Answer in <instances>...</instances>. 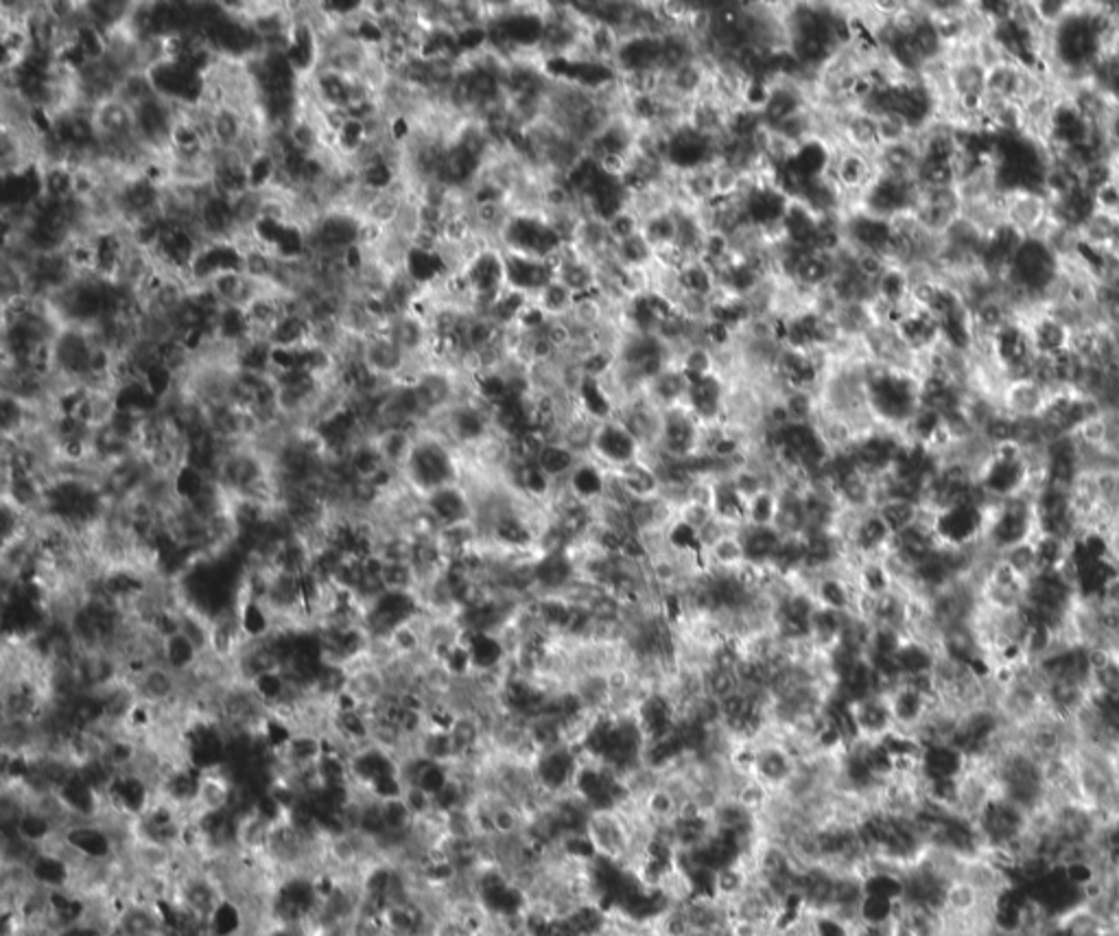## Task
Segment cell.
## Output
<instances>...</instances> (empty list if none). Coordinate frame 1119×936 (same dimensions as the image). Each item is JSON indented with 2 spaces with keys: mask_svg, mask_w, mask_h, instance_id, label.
Returning a JSON list of instances; mask_svg holds the SVG:
<instances>
[{
  "mask_svg": "<svg viewBox=\"0 0 1119 936\" xmlns=\"http://www.w3.org/2000/svg\"><path fill=\"white\" fill-rule=\"evenodd\" d=\"M538 306L552 318V320H560L564 318L568 311H573V304H575V293L558 279L552 282L550 287H545L538 295Z\"/></svg>",
  "mask_w": 1119,
  "mask_h": 936,
  "instance_id": "cell-50",
  "label": "cell"
},
{
  "mask_svg": "<svg viewBox=\"0 0 1119 936\" xmlns=\"http://www.w3.org/2000/svg\"><path fill=\"white\" fill-rule=\"evenodd\" d=\"M940 548L977 550L984 548L986 508L973 501L955 503L928 514Z\"/></svg>",
  "mask_w": 1119,
  "mask_h": 936,
  "instance_id": "cell-5",
  "label": "cell"
},
{
  "mask_svg": "<svg viewBox=\"0 0 1119 936\" xmlns=\"http://www.w3.org/2000/svg\"><path fill=\"white\" fill-rule=\"evenodd\" d=\"M715 156H720L718 138L702 134L689 123H680L671 129V134H667L665 165L673 167L680 174L709 169Z\"/></svg>",
  "mask_w": 1119,
  "mask_h": 936,
  "instance_id": "cell-8",
  "label": "cell"
},
{
  "mask_svg": "<svg viewBox=\"0 0 1119 936\" xmlns=\"http://www.w3.org/2000/svg\"><path fill=\"white\" fill-rule=\"evenodd\" d=\"M731 387L722 373L702 376L689 385L684 405L702 423V427L724 425L729 414Z\"/></svg>",
  "mask_w": 1119,
  "mask_h": 936,
  "instance_id": "cell-11",
  "label": "cell"
},
{
  "mask_svg": "<svg viewBox=\"0 0 1119 936\" xmlns=\"http://www.w3.org/2000/svg\"><path fill=\"white\" fill-rule=\"evenodd\" d=\"M792 199L776 185H754L742 195V210L750 228H781Z\"/></svg>",
  "mask_w": 1119,
  "mask_h": 936,
  "instance_id": "cell-14",
  "label": "cell"
},
{
  "mask_svg": "<svg viewBox=\"0 0 1119 936\" xmlns=\"http://www.w3.org/2000/svg\"><path fill=\"white\" fill-rule=\"evenodd\" d=\"M801 112H803L801 93L794 86H787V84L772 86L770 98H767L765 107L761 110L767 129H776L781 123L789 121L792 116H796Z\"/></svg>",
  "mask_w": 1119,
  "mask_h": 936,
  "instance_id": "cell-35",
  "label": "cell"
},
{
  "mask_svg": "<svg viewBox=\"0 0 1119 936\" xmlns=\"http://www.w3.org/2000/svg\"><path fill=\"white\" fill-rule=\"evenodd\" d=\"M588 145H590V156L595 160H599L604 156L630 158V149L635 147V136L628 125L610 121V125L604 127Z\"/></svg>",
  "mask_w": 1119,
  "mask_h": 936,
  "instance_id": "cell-36",
  "label": "cell"
},
{
  "mask_svg": "<svg viewBox=\"0 0 1119 936\" xmlns=\"http://www.w3.org/2000/svg\"><path fill=\"white\" fill-rule=\"evenodd\" d=\"M1004 219L1024 237H1043L1052 223V199L1036 190L1008 193L1004 195Z\"/></svg>",
  "mask_w": 1119,
  "mask_h": 936,
  "instance_id": "cell-12",
  "label": "cell"
},
{
  "mask_svg": "<svg viewBox=\"0 0 1119 936\" xmlns=\"http://www.w3.org/2000/svg\"><path fill=\"white\" fill-rule=\"evenodd\" d=\"M586 42H588V49H590V53H593L595 60L608 62V60H615V53L619 49L621 38L617 35V31L613 27L595 22L593 29L586 35Z\"/></svg>",
  "mask_w": 1119,
  "mask_h": 936,
  "instance_id": "cell-53",
  "label": "cell"
},
{
  "mask_svg": "<svg viewBox=\"0 0 1119 936\" xmlns=\"http://www.w3.org/2000/svg\"><path fill=\"white\" fill-rule=\"evenodd\" d=\"M579 578L577 562L571 552L538 554L534 561V591L536 595H564Z\"/></svg>",
  "mask_w": 1119,
  "mask_h": 936,
  "instance_id": "cell-20",
  "label": "cell"
},
{
  "mask_svg": "<svg viewBox=\"0 0 1119 936\" xmlns=\"http://www.w3.org/2000/svg\"><path fill=\"white\" fill-rule=\"evenodd\" d=\"M628 320L632 324V333L637 335H656L660 329V320L653 311L650 293H637L628 304Z\"/></svg>",
  "mask_w": 1119,
  "mask_h": 936,
  "instance_id": "cell-48",
  "label": "cell"
},
{
  "mask_svg": "<svg viewBox=\"0 0 1119 936\" xmlns=\"http://www.w3.org/2000/svg\"><path fill=\"white\" fill-rule=\"evenodd\" d=\"M770 93H772V86L765 80H756V77L754 80H746V84L742 89V96H744L746 107L759 110V112L765 107Z\"/></svg>",
  "mask_w": 1119,
  "mask_h": 936,
  "instance_id": "cell-57",
  "label": "cell"
},
{
  "mask_svg": "<svg viewBox=\"0 0 1119 936\" xmlns=\"http://www.w3.org/2000/svg\"><path fill=\"white\" fill-rule=\"evenodd\" d=\"M505 287L525 295H538L545 287L556 281V268L552 261L534 259L516 252H505Z\"/></svg>",
  "mask_w": 1119,
  "mask_h": 936,
  "instance_id": "cell-16",
  "label": "cell"
},
{
  "mask_svg": "<svg viewBox=\"0 0 1119 936\" xmlns=\"http://www.w3.org/2000/svg\"><path fill=\"white\" fill-rule=\"evenodd\" d=\"M505 252H516L534 259H554L564 248V239L552 219L534 212H516L505 219L499 230Z\"/></svg>",
  "mask_w": 1119,
  "mask_h": 936,
  "instance_id": "cell-4",
  "label": "cell"
},
{
  "mask_svg": "<svg viewBox=\"0 0 1119 936\" xmlns=\"http://www.w3.org/2000/svg\"><path fill=\"white\" fill-rule=\"evenodd\" d=\"M646 456L644 445L632 436V431L619 420L599 423L593 438L590 458L608 470H621Z\"/></svg>",
  "mask_w": 1119,
  "mask_h": 936,
  "instance_id": "cell-10",
  "label": "cell"
},
{
  "mask_svg": "<svg viewBox=\"0 0 1119 936\" xmlns=\"http://www.w3.org/2000/svg\"><path fill=\"white\" fill-rule=\"evenodd\" d=\"M715 284H718V277L713 272L711 266H707L702 259H696V261H689L680 272H678V289H680V295H698V298H711L713 291H715Z\"/></svg>",
  "mask_w": 1119,
  "mask_h": 936,
  "instance_id": "cell-40",
  "label": "cell"
},
{
  "mask_svg": "<svg viewBox=\"0 0 1119 936\" xmlns=\"http://www.w3.org/2000/svg\"><path fill=\"white\" fill-rule=\"evenodd\" d=\"M921 187L914 178L877 174L870 187L861 193V210L881 219H897L914 212Z\"/></svg>",
  "mask_w": 1119,
  "mask_h": 936,
  "instance_id": "cell-7",
  "label": "cell"
},
{
  "mask_svg": "<svg viewBox=\"0 0 1119 936\" xmlns=\"http://www.w3.org/2000/svg\"><path fill=\"white\" fill-rule=\"evenodd\" d=\"M969 766H971L969 757L951 742L930 745L921 755V777L928 781L960 779L969 770Z\"/></svg>",
  "mask_w": 1119,
  "mask_h": 936,
  "instance_id": "cell-24",
  "label": "cell"
},
{
  "mask_svg": "<svg viewBox=\"0 0 1119 936\" xmlns=\"http://www.w3.org/2000/svg\"><path fill=\"white\" fill-rule=\"evenodd\" d=\"M1116 926H1118V928H1119V911H1118V915H1116Z\"/></svg>",
  "mask_w": 1119,
  "mask_h": 936,
  "instance_id": "cell-59",
  "label": "cell"
},
{
  "mask_svg": "<svg viewBox=\"0 0 1119 936\" xmlns=\"http://www.w3.org/2000/svg\"><path fill=\"white\" fill-rule=\"evenodd\" d=\"M875 510L879 512V517L886 521V526L890 528V532L895 537L901 534L903 530L912 528L921 519H925V508L919 501L903 499V497H888V499L879 501Z\"/></svg>",
  "mask_w": 1119,
  "mask_h": 936,
  "instance_id": "cell-33",
  "label": "cell"
},
{
  "mask_svg": "<svg viewBox=\"0 0 1119 936\" xmlns=\"http://www.w3.org/2000/svg\"><path fill=\"white\" fill-rule=\"evenodd\" d=\"M850 716L857 729V738L864 742H879L897 729L886 694H872L850 703Z\"/></svg>",
  "mask_w": 1119,
  "mask_h": 936,
  "instance_id": "cell-19",
  "label": "cell"
},
{
  "mask_svg": "<svg viewBox=\"0 0 1119 936\" xmlns=\"http://www.w3.org/2000/svg\"><path fill=\"white\" fill-rule=\"evenodd\" d=\"M781 506V492L778 488H765L763 492L747 499L746 526L754 528H774Z\"/></svg>",
  "mask_w": 1119,
  "mask_h": 936,
  "instance_id": "cell-43",
  "label": "cell"
},
{
  "mask_svg": "<svg viewBox=\"0 0 1119 936\" xmlns=\"http://www.w3.org/2000/svg\"><path fill=\"white\" fill-rule=\"evenodd\" d=\"M877 300L886 306H906L910 304L912 293V279L908 268L901 266H888V270L875 282Z\"/></svg>",
  "mask_w": 1119,
  "mask_h": 936,
  "instance_id": "cell-37",
  "label": "cell"
},
{
  "mask_svg": "<svg viewBox=\"0 0 1119 936\" xmlns=\"http://www.w3.org/2000/svg\"><path fill=\"white\" fill-rule=\"evenodd\" d=\"M641 232L652 243L653 250L673 246L676 243V217H673V210H653L648 217H644Z\"/></svg>",
  "mask_w": 1119,
  "mask_h": 936,
  "instance_id": "cell-46",
  "label": "cell"
},
{
  "mask_svg": "<svg viewBox=\"0 0 1119 936\" xmlns=\"http://www.w3.org/2000/svg\"><path fill=\"white\" fill-rule=\"evenodd\" d=\"M641 223L644 219L637 217V212L632 210H624L621 215H617L615 219H610L606 226H608V235L615 243H621L630 237H635L637 232H641Z\"/></svg>",
  "mask_w": 1119,
  "mask_h": 936,
  "instance_id": "cell-56",
  "label": "cell"
},
{
  "mask_svg": "<svg viewBox=\"0 0 1119 936\" xmlns=\"http://www.w3.org/2000/svg\"><path fill=\"white\" fill-rule=\"evenodd\" d=\"M781 232L785 243L805 252H814L818 248L820 217L814 215L803 201L792 199L789 210L781 223Z\"/></svg>",
  "mask_w": 1119,
  "mask_h": 936,
  "instance_id": "cell-25",
  "label": "cell"
},
{
  "mask_svg": "<svg viewBox=\"0 0 1119 936\" xmlns=\"http://www.w3.org/2000/svg\"><path fill=\"white\" fill-rule=\"evenodd\" d=\"M1049 394H1052L1049 389H1045L1038 381H1034L1029 376V378L1006 381L997 394V403L1008 416H1013L1017 420L1040 418Z\"/></svg>",
  "mask_w": 1119,
  "mask_h": 936,
  "instance_id": "cell-18",
  "label": "cell"
},
{
  "mask_svg": "<svg viewBox=\"0 0 1119 936\" xmlns=\"http://www.w3.org/2000/svg\"><path fill=\"white\" fill-rule=\"evenodd\" d=\"M613 472L619 477L621 486L626 488V492L632 499H652V497H658L662 490L660 475L646 456L641 460H637L621 470H613Z\"/></svg>",
  "mask_w": 1119,
  "mask_h": 936,
  "instance_id": "cell-31",
  "label": "cell"
},
{
  "mask_svg": "<svg viewBox=\"0 0 1119 936\" xmlns=\"http://www.w3.org/2000/svg\"><path fill=\"white\" fill-rule=\"evenodd\" d=\"M689 378L680 371L678 364H669L660 375L652 378L646 387V396L662 412L669 407L684 405L689 392Z\"/></svg>",
  "mask_w": 1119,
  "mask_h": 936,
  "instance_id": "cell-29",
  "label": "cell"
},
{
  "mask_svg": "<svg viewBox=\"0 0 1119 936\" xmlns=\"http://www.w3.org/2000/svg\"><path fill=\"white\" fill-rule=\"evenodd\" d=\"M702 423L687 405L669 407L662 412V429L656 454L671 460H689L702 449Z\"/></svg>",
  "mask_w": 1119,
  "mask_h": 936,
  "instance_id": "cell-9",
  "label": "cell"
},
{
  "mask_svg": "<svg viewBox=\"0 0 1119 936\" xmlns=\"http://www.w3.org/2000/svg\"><path fill=\"white\" fill-rule=\"evenodd\" d=\"M836 185L839 190H848V193H864L866 188L870 187V183L875 180V176L879 174L877 171V163L870 160V156L857 152V149H848L839 156L838 163H836Z\"/></svg>",
  "mask_w": 1119,
  "mask_h": 936,
  "instance_id": "cell-26",
  "label": "cell"
},
{
  "mask_svg": "<svg viewBox=\"0 0 1119 936\" xmlns=\"http://www.w3.org/2000/svg\"><path fill=\"white\" fill-rule=\"evenodd\" d=\"M836 268H838L836 254L814 250V252H807L798 261V266L794 270V281L807 289H820L834 281Z\"/></svg>",
  "mask_w": 1119,
  "mask_h": 936,
  "instance_id": "cell-32",
  "label": "cell"
},
{
  "mask_svg": "<svg viewBox=\"0 0 1119 936\" xmlns=\"http://www.w3.org/2000/svg\"><path fill=\"white\" fill-rule=\"evenodd\" d=\"M892 329L899 335L901 344L917 357V362L940 346V324L925 309L910 306L903 320Z\"/></svg>",
  "mask_w": 1119,
  "mask_h": 936,
  "instance_id": "cell-21",
  "label": "cell"
},
{
  "mask_svg": "<svg viewBox=\"0 0 1119 936\" xmlns=\"http://www.w3.org/2000/svg\"><path fill=\"white\" fill-rule=\"evenodd\" d=\"M796 201H803L818 217L836 215L839 201V187L836 185V180H832L827 176V178H820L816 183H809L805 187V190H803L801 199H796Z\"/></svg>",
  "mask_w": 1119,
  "mask_h": 936,
  "instance_id": "cell-42",
  "label": "cell"
},
{
  "mask_svg": "<svg viewBox=\"0 0 1119 936\" xmlns=\"http://www.w3.org/2000/svg\"><path fill=\"white\" fill-rule=\"evenodd\" d=\"M1045 55L1056 71L1074 80L1071 86L1089 80L1105 55V42L1096 31L1089 4H1076V9L1047 33Z\"/></svg>",
  "mask_w": 1119,
  "mask_h": 936,
  "instance_id": "cell-2",
  "label": "cell"
},
{
  "mask_svg": "<svg viewBox=\"0 0 1119 936\" xmlns=\"http://www.w3.org/2000/svg\"><path fill=\"white\" fill-rule=\"evenodd\" d=\"M1036 534L1038 526L1032 495L1013 497L1006 501H993L986 508L984 548L991 554L1002 557L1019 545L1032 543Z\"/></svg>",
  "mask_w": 1119,
  "mask_h": 936,
  "instance_id": "cell-3",
  "label": "cell"
},
{
  "mask_svg": "<svg viewBox=\"0 0 1119 936\" xmlns=\"http://www.w3.org/2000/svg\"><path fill=\"white\" fill-rule=\"evenodd\" d=\"M844 132H846V138L853 143V147L857 152H861V154L875 152V156L879 154V149H881L879 125H877V118L872 114H866L864 110L850 114L848 121H846V125H844Z\"/></svg>",
  "mask_w": 1119,
  "mask_h": 936,
  "instance_id": "cell-39",
  "label": "cell"
},
{
  "mask_svg": "<svg viewBox=\"0 0 1119 936\" xmlns=\"http://www.w3.org/2000/svg\"><path fill=\"white\" fill-rule=\"evenodd\" d=\"M579 460L582 458L575 451H571L564 443L550 440L543 447V451L538 454L536 465L554 483H562V481H566L571 470L579 465Z\"/></svg>",
  "mask_w": 1119,
  "mask_h": 936,
  "instance_id": "cell-38",
  "label": "cell"
},
{
  "mask_svg": "<svg viewBox=\"0 0 1119 936\" xmlns=\"http://www.w3.org/2000/svg\"><path fill=\"white\" fill-rule=\"evenodd\" d=\"M556 279L560 282H564L575 295H584V293H588V291L595 289L597 272L584 259H577V257H568L566 259V257H562L558 261Z\"/></svg>",
  "mask_w": 1119,
  "mask_h": 936,
  "instance_id": "cell-41",
  "label": "cell"
},
{
  "mask_svg": "<svg viewBox=\"0 0 1119 936\" xmlns=\"http://www.w3.org/2000/svg\"><path fill=\"white\" fill-rule=\"evenodd\" d=\"M761 132H765V121H763V114L759 110H750V107H740L735 110L729 121H726V132L729 136L733 138H740V141H754Z\"/></svg>",
  "mask_w": 1119,
  "mask_h": 936,
  "instance_id": "cell-51",
  "label": "cell"
},
{
  "mask_svg": "<svg viewBox=\"0 0 1119 936\" xmlns=\"http://www.w3.org/2000/svg\"><path fill=\"white\" fill-rule=\"evenodd\" d=\"M1026 86V71L1013 60H1004L986 71V98L1019 101Z\"/></svg>",
  "mask_w": 1119,
  "mask_h": 936,
  "instance_id": "cell-27",
  "label": "cell"
},
{
  "mask_svg": "<svg viewBox=\"0 0 1119 936\" xmlns=\"http://www.w3.org/2000/svg\"><path fill=\"white\" fill-rule=\"evenodd\" d=\"M866 407L877 427L903 434L921 409V375L908 368H890L864 362Z\"/></svg>",
  "mask_w": 1119,
  "mask_h": 936,
  "instance_id": "cell-1",
  "label": "cell"
},
{
  "mask_svg": "<svg viewBox=\"0 0 1119 936\" xmlns=\"http://www.w3.org/2000/svg\"><path fill=\"white\" fill-rule=\"evenodd\" d=\"M746 499L740 495V490L735 488L731 477L713 479L711 508H713L715 519H720L722 523H726L735 530H742L746 526Z\"/></svg>",
  "mask_w": 1119,
  "mask_h": 936,
  "instance_id": "cell-28",
  "label": "cell"
},
{
  "mask_svg": "<svg viewBox=\"0 0 1119 936\" xmlns=\"http://www.w3.org/2000/svg\"><path fill=\"white\" fill-rule=\"evenodd\" d=\"M693 60L691 40L682 33H665L662 35V60L660 71L667 75Z\"/></svg>",
  "mask_w": 1119,
  "mask_h": 936,
  "instance_id": "cell-49",
  "label": "cell"
},
{
  "mask_svg": "<svg viewBox=\"0 0 1119 936\" xmlns=\"http://www.w3.org/2000/svg\"><path fill=\"white\" fill-rule=\"evenodd\" d=\"M667 77V84H669V93L673 96H680V98H689V96H696L704 89V82H707V73L704 69L700 66L698 60H691L689 64L671 71L665 75Z\"/></svg>",
  "mask_w": 1119,
  "mask_h": 936,
  "instance_id": "cell-44",
  "label": "cell"
},
{
  "mask_svg": "<svg viewBox=\"0 0 1119 936\" xmlns=\"http://www.w3.org/2000/svg\"><path fill=\"white\" fill-rule=\"evenodd\" d=\"M1024 322L1036 357H1054L1071 349L1074 329L1065 320H1060L1054 311L1038 309L1024 318Z\"/></svg>",
  "mask_w": 1119,
  "mask_h": 936,
  "instance_id": "cell-15",
  "label": "cell"
},
{
  "mask_svg": "<svg viewBox=\"0 0 1119 936\" xmlns=\"http://www.w3.org/2000/svg\"><path fill=\"white\" fill-rule=\"evenodd\" d=\"M973 821L982 834L984 849L1019 843L1026 839L1029 830V814L1026 810L1002 794H993Z\"/></svg>",
  "mask_w": 1119,
  "mask_h": 936,
  "instance_id": "cell-6",
  "label": "cell"
},
{
  "mask_svg": "<svg viewBox=\"0 0 1119 936\" xmlns=\"http://www.w3.org/2000/svg\"><path fill=\"white\" fill-rule=\"evenodd\" d=\"M608 477H610V470L602 467L597 460L593 458H582L579 465L571 470V475L566 477L564 481V488L566 492L584 503V506H597L604 501L606 497V488H608Z\"/></svg>",
  "mask_w": 1119,
  "mask_h": 936,
  "instance_id": "cell-22",
  "label": "cell"
},
{
  "mask_svg": "<svg viewBox=\"0 0 1119 936\" xmlns=\"http://www.w3.org/2000/svg\"><path fill=\"white\" fill-rule=\"evenodd\" d=\"M615 257L628 270H646L652 261H656V250H653L652 243L644 237V232H637L635 237L617 243Z\"/></svg>",
  "mask_w": 1119,
  "mask_h": 936,
  "instance_id": "cell-45",
  "label": "cell"
},
{
  "mask_svg": "<svg viewBox=\"0 0 1119 936\" xmlns=\"http://www.w3.org/2000/svg\"><path fill=\"white\" fill-rule=\"evenodd\" d=\"M1032 552L1036 562V573L1065 571L1071 557V541L1049 534H1036L1032 541Z\"/></svg>",
  "mask_w": 1119,
  "mask_h": 936,
  "instance_id": "cell-34",
  "label": "cell"
},
{
  "mask_svg": "<svg viewBox=\"0 0 1119 936\" xmlns=\"http://www.w3.org/2000/svg\"><path fill=\"white\" fill-rule=\"evenodd\" d=\"M841 232L844 241L850 243L857 252L879 254L886 259L888 246L895 235V226L890 219H881L864 210H857L846 221H841Z\"/></svg>",
  "mask_w": 1119,
  "mask_h": 936,
  "instance_id": "cell-13",
  "label": "cell"
},
{
  "mask_svg": "<svg viewBox=\"0 0 1119 936\" xmlns=\"http://www.w3.org/2000/svg\"><path fill=\"white\" fill-rule=\"evenodd\" d=\"M573 401H575L577 412L597 425L613 420L619 414V403L613 396L606 381H602V378L582 376V381L577 383V387L573 392Z\"/></svg>",
  "mask_w": 1119,
  "mask_h": 936,
  "instance_id": "cell-23",
  "label": "cell"
},
{
  "mask_svg": "<svg viewBox=\"0 0 1119 936\" xmlns=\"http://www.w3.org/2000/svg\"><path fill=\"white\" fill-rule=\"evenodd\" d=\"M877 125H879V141H881V147L886 145H897V143H906V141H912V129L910 125L895 116V114H883L877 118Z\"/></svg>",
  "mask_w": 1119,
  "mask_h": 936,
  "instance_id": "cell-55",
  "label": "cell"
},
{
  "mask_svg": "<svg viewBox=\"0 0 1119 936\" xmlns=\"http://www.w3.org/2000/svg\"><path fill=\"white\" fill-rule=\"evenodd\" d=\"M1119 180V167L1116 158H1100L1080 171V187L1089 193H1100L1102 188Z\"/></svg>",
  "mask_w": 1119,
  "mask_h": 936,
  "instance_id": "cell-52",
  "label": "cell"
},
{
  "mask_svg": "<svg viewBox=\"0 0 1119 936\" xmlns=\"http://www.w3.org/2000/svg\"><path fill=\"white\" fill-rule=\"evenodd\" d=\"M899 908H901V902H892V899L877 897V895H864V899L859 904V924L890 926L897 922Z\"/></svg>",
  "mask_w": 1119,
  "mask_h": 936,
  "instance_id": "cell-47",
  "label": "cell"
},
{
  "mask_svg": "<svg viewBox=\"0 0 1119 936\" xmlns=\"http://www.w3.org/2000/svg\"><path fill=\"white\" fill-rule=\"evenodd\" d=\"M1032 9H1034V18H1036L1038 27L1045 31H1052L1076 9V4L1067 2V0H1034Z\"/></svg>",
  "mask_w": 1119,
  "mask_h": 936,
  "instance_id": "cell-54",
  "label": "cell"
},
{
  "mask_svg": "<svg viewBox=\"0 0 1119 936\" xmlns=\"http://www.w3.org/2000/svg\"><path fill=\"white\" fill-rule=\"evenodd\" d=\"M744 557L750 566H770L783 541V534L776 528H754L744 526L740 530Z\"/></svg>",
  "mask_w": 1119,
  "mask_h": 936,
  "instance_id": "cell-30",
  "label": "cell"
},
{
  "mask_svg": "<svg viewBox=\"0 0 1119 936\" xmlns=\"http://www.w3.org/2000/svg\"><path fill=\"white\" fill-rule=\"evenodd\" d=\"M1096 206H1098V212H1102V215L1119 217V180L1102 188L1100 193H1096Z\"/></svg>",
  "mask_w": 1119,
  "mask_h": 936,
  "instance_id": "cell-58",
  "label": "cell"
},
{
  "mask_svg": "<svg viewBox=\"0 0 1119 936\" xmlns=\"http://www.w3.org/2000/svg\"><path fill=\"white\" fill-rule=\"evenodd\" d=\"M662 35H626L615 53V69L626 75H641L660 71ZM662 73V71H660Z\"/></svg>",
  "mask_w": 1119,
  "mask_h": 936,
  "instance_id": "cell-17",
  "label": "cell"
}]
</instances>
